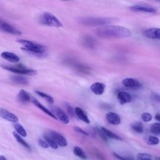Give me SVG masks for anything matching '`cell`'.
I'll return each mask as SVG.
<instances>
[{
	"label": "cell",
	"instance_id": "cell-1",
	"mask_svg": "<svg viewBox=\"0 0 160 160\" xmlns=\"http://www.w3.org/2000/svg\"><path fill=\"white\" fill-rule=\"evenodd\" d=\"M95 33L102 38H124L130 37L132 34L129 29L114 25L101 26L96 30Z\"/></svg>",
	"mask_w": 160,
	"mask_h": 160
},
{
	"label": "cell",
	"instance_id": "cell-4",
	"mask_svg": "<svg viewBox=\"0 0 160 160\" xmlns=\"http://www.w3.org/2000/svg\"><path fill=\"white\" fill-rule=\"evenodd\" d=\"M39 22L41 24L59 28L62 26L60 21L52 13L46 12L41 14L39 18Z\"/></svg>",
	"mask_w": 160,
	"mask_h": 160
},
{
	"label": "cell",
	"instance_id": "cell-30",
	"mask_svg": "<svg viewBox=\"0 0 160 160\" xmlns=\"http://www.w3.org/2000/svg\"><path fill=\"white\" fill-rule=\"evenodd\" d=\"M159 143V139L154 136H149L148 139V144L149 145H156Z\"/></svg>",
	"mask_w": 160,
	"mask_h": 160
},
{
	"label": "cell",
	"instance_id": "cell-18",
	"mask_svg": "<svg viewBox=\"0 0 160 160\" xmlns=\"http://www.w3.org/2000/svg\"><path fill=\"white\" fill-rule=\"evenodd\" d=\"M18 99L22 103H26L31 100L30 94L25 90L21 89L18 92Z\"/></svg>",
	"mask_w": 160,
	"mask_h": 160
},
{
	"label": "cell",
	"instance_id": "cell-25",
	"mask_svg": "<svg viewBox=\"0 0 160 160\" xmlns=\"http://www.w3.org/2000/svg\"><path fill=\"white\" fill-rule=\"evenodd\" d=\"M44 141L48 143L49 146H50L52 149H58V144L52 140V139L48 134H45L44 135Z\"/></svg>",
	"mask_w": 160,
	"mask_h": 160
},
{
	"label": "cell",
	"instance_id": "cell-12",
	"mask_svg": "<svg viewBox=\"0 0 160 160\" xmlns=\"http://www.w3.org/2000/svg\"><path fill=\"white\" fill-rule=\"evenodd\" d=\"M90 89L94 94L96 95H101L104 92L105 84L102 82H96L91 85Z\"/></svg>",
	"mask_w": 160,
	"mask_h": 160
},
{
	"label": "cell",
	"instance_id": "cell-5",
	"mask_svg": "<svg viewBox=\"0 0 160 160\" xmlns=\"http://www.w3.org/2000/svg\"><path fill=\"white\" fill-rule=\"evenodd\" d=\"M1 67L9 71L19 74H28V75H35L36 71L34 69H28L22 64H17L16 66L9 65H1Z\"/></svg>",
	"mask_w": 160,
	"mask_h": 160
},
{
	"label": "cell",
	"instance_id": "cell-17",
	"mask_svg": "<svg viewBox=\"0 0 160 160\" xmlns=\"http://www.w3.org/2000/svg\"><path fill=\"white\" fill-rule=\"evenodd\" d=\"M74 112L76 114V116L79 118V119H81V121H84L87 124L90 123L89 118L81 108H80L79 107H76L74 109Z\"/></svg>",
	"mask_w": 160,
	"mask_h": 160
},
{
	"label": "cell",
	"instance_id": "cell-7",
	"mask_svg": "<svg viewBox=\"0 0 160 160\" xmlns=\"http://www.w3.org/2000/svg\"><path fill=\"white\" fill-rule=\"evenodd\" d=\"M48 134L52 139V140L58 144V146L61 147L67 146V141L62 134L54 131H50Z\"/></svg>",
	"mask_w": 160,
	"mask_h": 160
},
{
	"label": "cell",
	"instance_id": "cell-13",
	"mask_svg": "<svg viewBox=\"0 0 160 160\" xmlns=\"http://www.w3.org/2000/svg\"><path fill=\"white\" fill-rule=\"evenodd\" d=\"M54 111L55 112L54 115L56 116L57 119L58 118L64 124H68L69 122V117L62 109H61L59 108L55 107L54 108Z\"/></svg>",
	"mask_w": 160,
	"mask_h": 160
},
{
	"label": "cell",
	"instance_id": "cell-3",
	"mask_svg": "<svg viewBox=\"0 0 160 160\" xmlns=\"http://www.w3.org/2000/svg\"><path fill=\"white\" fill-rule=\"evenodd\" d=\"M17 41L22 45L23 49L32 54L42 55L44 54L47 50L46 46L34 41L27 39H18Z\"/></svg>",
	"mask_w": 160,
	"mask_h": 160
},
{
	"label": "cell",
	"instance_id": "cell-35",
	"mask_svg": "<svg viewBox=\"0 0 160 160\" xmlns=\"http://www.w3.org/2000/svg\"><path fill=\"white\" fill-rule=\"evenodd\" d=\"M78 71H79L81 72H86V73H88L90 71V69L88 67L85 66H82V65L79 66V68H78Z\"/></svg>",
	"mask_w": 160,
	"mask_h": 160
},
{
	"label": "cell",
	"instance_id": "cell-8",
	"mask_svg": "<svg viewBox=\"0 0 160 160\" xmlns=\"http://www.w3.org/2000/svg\"><path fill=\"white\" fill-rule=\"evenodd\" d=\"M130 9L136 12H142L146 13H156L158 9L154 8V7L147 6V5H134L129 7Z\"/></svg>",
	"mask_w": 160,
	"mask_h": 160
},
{
	"label": "cell",
	"instance_id": "cell-21",
	"mask_svg": "<svg viewBox=\"0 0 160 160\" xmlns=\"http://www.w3.org/2000/svg\"><path fill=\"white\" fill-rule=\"evenodd\" d=\"M101 131L104 134V135L108 138H109L111 139H116V140H122V138L120 136H119L118 135H117L114 132L111 131L110 130H109V129H106L104 127L101 128Z\"/></svg>",
	"mask_w": 160,
	"mask_h": 160
},
{
	"label": "cell",
	"instance_id": "cell-22",
	"mask_svg": "<svg viewBox=\"0 0 160 160\" xmlns=\"http://www.w3.org/2000/svg\"><path fill=\"white\" fill-rule=\"evenodd\" d=\"M12 134H13L14 137L15 138V139H16V141H17L19 144H21L22 146H24L25 148H26V149H29V150H31V147H30V146L29 145V144H28L26 141H25V140H24V139H22V138L21 136H19L18 134H17L15 131L12 132Z\"/></svg>",
	"mask_w": 160,
	"mask_h": 160
},
{
	"label": "cell",
	"instance_id": "cell-14",
	"mask_svg": "<svg viewBox=\"0 0 160 160\" xmlns=\"http://www.w3.org/2000/svg\"><path fill=\"white\" fill-rule=\"evenodd\" d=\"M106 119L108 122L112 125H118L121 122V118L115 112H109L106 114Z\"/></svg>",
	"mask_w": 160,
	"mask_h": 160
},
{
	"label": "cell",
	"instance_id": "cell-28",
	"mask_svg": "<svg viewBox=\"0 0 160 160\" xmlns=\"http://www.w3.org/2000/svg\"><path fill=\"white\" fill-rule=\"evenodd\" d=\"M150 131L154 134L159 135L160 134V123L155 122L151 124L150 127Z\"/></svg>",
	"mask_w": 160,
	"mask_h": 160
},
{
	"label": "cell",
	"instance_id": "cell-38",
	"mask_svg": "<svg viewBox=\"0 0 160 160\" xmlns=\"http://www.w3.org/2000/svg\"><path fill=\"white\" fill-rule=\"evenodd\" d=\"M154 118H155L156 120H157V121H158L159 122H160V113L156 114L155 115V116H154Z\"/></svg>",
	"mask_w": 160,
	"mask_h": 160
},
{
	"label": "cell",
	"instance_id": "cell-10",
	"mask_svg": "<svg viewBox=\"0 0 160 160\" xmlns=\"http://www.w3.org/2000/svg\"><path fill=\"white\" fill-rule=\"evenodd\" d=\"M144 36L148 38L160 39V28H150L145 30Z\"/></svg>",
	"mask_w": 160,
	"mask_h": 160
},
{
	"label": "cell",
	"instance_id": "cell-39",
	"mask_svg": "<svg viewBox=\"0 0 160 160\" xmlns=\"http://www.w3.org/2000/svg\"><path fill=\"white\" fill-rule=\"evenodd\" d=\"M0 160H7V159L5 158V156L1 155L0 156Z\"/></svg>",
	"mask_w": 160,
	"mask_h": 160
},
{
	"label": "cell",
	"instance_id": "cell-24",
	"mask_svg": "<svg viewBox=\"0 0 160 160\" xmlns=\"http://www.w3.org/2000/svg\"><path fill=\"white\" fill-rule=\"evenodd\" d=\"M131 128L134 131H135L138 133H142L144 131L143 125H142V122H139V121L135 122L133 124H132Z\"/></svg>",
	"mask_w": 160,
	"mask_h": 160
},
{
	"label": "cell",
	"instance_id": "cell-37",
	"mask_svg": "<svg viewBox=\"0 0 160 160\" xmlns=\"http://www.w3.org/2000/svg\"><path fill=\"white\" fill-rule=\"evenodd\" d=\"M66 108H67V110H68V113H69L70 115L72 116L73 114H74V112H73V109H72V107H71V106H69V104H67V105H66Z\"/></svg>",
	"mask_w": 160,
	"mask_h": 160
},
{
	"label": "cell",
	"instance_id": "cell-40",
	"mask_svg": "<svg viewBox=\"0 0 160 160\" xmlns=\"http://www.w3.org/2000/svg\"><path fill=\"white\" fill-rule=\"evenodd\" d=\"M155 160H160V157H156Z\"/></svg>",
	"mask_w": 160,
	"mask_h": 160
},
{
	"label": "cell",
	"instance_id": "cell-23",
	"mask_svg": "<svg viewBox=\"0 0 160 160\" xmlns=\"http://www.w3.org/2000/svg\"><path fill=\"white\" fill-rule=\"evenodd\" d=\"M14 129L16 131V132L17 134H18L19 136H21L22 137H26L27 136L26 131L20 124H18V123H16V122L14 123Z\"/></svg>",
	"mask_w": 160,
	"mask_h": 160
},
{
	"label": "cell",
	"instance_id": "cell-36",
	"mask_svg": "<svg viewBox=\"0 0 160 160\" xmlns=\"http://www.w3.org/2000/svg\"><path fill=\"white\" fill-rule=\"evenodd\" d=\"M151 99L157 102H160V95L159 94H152L151 95Z\"/></svg>",
	"mask_w": 160,
	"mask_h": 160
},
{
	"label": "cell",
	"instance_id": "cell-19",
	"mask_svg": "<svg viewBox=\"0 0 160 160\" xmlns=\"http://www.w3.org/2000/svg\"><path fill=\"white\" fill-rule=\"evenodd\" d=\"M32 102L34 103V104L36 106H37L38 108H39L41 110H42L44 112H45L46 114H47L49 115V116L52 117V118H54V119H58L54 113H52L50 110H49V109H47L46 107H44L42 104H41L38 100H36V99H33Z\"/></svg>",
	"mask_w": 160,
	"mask_h": 160
},
{
	"label": "cell",
	"instance_id": "cell-34",
	"mask_svg": "<svg viewBox=\"0 0 160 160\" xmlns=\"http://www.w3.org/2000/svg\"><path fill=\"white\" fill-rule=\"evenodd\" d=\"M114 156L118 159L119 160H134L133 158H129V157H124V156H121L116 153H114Z\"/></svg>",
	"mask_w": 160,
	"mask_h": 160
},
{
	"label": "cell",
	"instance_id": "cell-20",
	"mask_svg": "<svg viewBox=\"0 0 160 160\" xmlns=\"http://www.w3.org/2000/svg\"><path fill=\"white\" fill-rule=\"evenodd\" d=\"M11 79L12 82H14V83L18 84L27 85L29 83L27 79L21 76H18V75L12 76L11 77Z\"/></svg>",
	"mask_w": 160,
	"mask_h": 160
},
{
	"label": "cell",
	"instance_id": "cell-9",
	"mask_svg": "<svg viewBox=\"0 0 160 160\" xmlns=\"http://www.w3.org/2000/svg\"><path fill=\"white\" fill-rule=\"evenodd\" d=\"M0 117L8 121L14 123L18 121V118L14 114L4 108H0Z\"/></svg>",
	"mask_w": 160,
	"mask_h": 160
},
{
	"label": "cell",
	"instance_id": "cell-27",
	"mask_svg": "<svg viewBox=\"0 0 160 160\" xmlns=\"http://www.w3.org/2000/svg\"><path fill=\"white\" fill-rule=\"evenodd\" d=\"M36 93L38 95H39V96L42 97V98L45 99L49 103H50V104H53L54 103V99L50 95H49L46 93H44L43 92H41L40 91H36Z\"/></svg>",
	"mask_w": 160,
	"mask_h": 160
},
{
	"label": "cell",
	"instance_id": "cell-32",
	"mask_svg": "<svg viewBox=\"0 0 160 160\" xmlns=\"http://www.w3.org/2000/svg\"><path fill=\"white\" fill-rule=\"evenodd\" d=\"M38 144L42 148H49V145L48 144V143L43 139H39L38 140Z\"/></svg>",
	"mask_w": 160,
	"mask_h": 160
},
{
	"label": "cell",
	"instance_id": "cell-2",
	"mask_svg": "<svg viewBox=\"0 0 160 160\" xmlns=\"http://www.w3.org/2000/svg\"><path fill=\"white\" fill-rule=\"evenodd\" d=\"M117 19V18H114L106 17H83L81 18L79 21L81 24L86 26H104L116 22Z\"/></svg>",
	"mask_w": 160,
	"mask_h": 160
},
{
	"label": "cell",
	"instance_id": "cell-33",
	"mask_svg": "<svg viewBox=\"0 0 160 160\" xmlns=\"http://www.w3.org/2000/svg\"><path fill=\"white\" fill-rule=\"evenodd\" d=\"M74 130L77 132H79L80 134H82L83 135H85V136H88V133L87 132H86L85 131H84L83 129H82L81 128L79 127H78V126H74Z\"/></svg>",
	"mask_w": 160,
	"mask_h": 160
},
{
	"label": "cell",
	"instance_id": "cell-11",
	"mask_svg": "<svg viewBox=\"0 0 160 160\" xmlns=\"http://www.w3.org/2000/svg\"><path fill=\"white\" fill-rule=\"evenodd\" d=\"M122 83L124 86L129 88H139L141 87V84L138 80L131 78L124 79L122 81Z\"/></svg>",
	"mask_w": 160,
	"mask_h": 160
},
{
	"label": "cell",
	"instance_id": "cell-31",
	"mask_svg": "<svg viewBox=\"0 0 160 160\" xmlns=\"http://www.w3.org/2000/svg\"><path fill=\"white\" fill-rule=\"evenodd\" d=\"M152 115L149 112H143L141 114V119L144 122H149L151 121L152 119Z\"/></svg>",
	"mask_w": 160,
	"mask_h": 160
},
{
	"label": "cell",
	"instance_id": "cell-6",
	"mask_svg": "<svg viewBox=\"0 0 160 160\" xmlns=\"http://www.w3.org/2000/svg\"><path fill=\"white\" fill-rule=\"evenodd\" d=\"M0 30L4 32L11 34L18 35L21 34V31H19L18 29H16L15 27L10 24L7 21L1 18H0Z\"/></svg>",
	"mask_w": 160,
	"mask_h": 160
},
{
	"label": "cell",
	"instance_id": "cell-29",
	"mask_svg": "<svg viewBox=\"0 0 160 160\" xmlns=\"http://www.w3.org/2000/svg\"><path fill=\"white\" fill-rule=\"evenodd\" d=\"M137 160H152V158L148 153H139L137 155Z\"/></svg>",
	"mask_w": 160,
	"mask_h": 160
},
{
	"label": "cell",
	"instance_id": "cell-16",
	"mask_svg": "<svg viewBox=\"0 0 160 160\" xmlns=\"http://www.w3.org/2000/svg\"><path fill=\"white\" fill-rule=\"evenodd\" d=\"M118 99L121 104L130 102L132 101V97L130 94L125 91H120L118 94Z\"/></svg>",
	"mask_w": 160,
	"mask_h": 160
},
{
	"label": "cell",
	"instance_id": "cell-26",
	"mask_svg": "<svg viewBox=\"0 0 160 160\" xmlns=\"http://www.w3.org/2000/svg\"><path fill=\"white\" fill-rule=\"evenodd\" d=\"M73 152L76 156H78L81 159H86L87 158V156H86V154L84 153V152L82 150V149L81 148H79L78 146H76L74 148Z\"/></svg>",
	"mask_w": 160,
	"mask_h": 160
},
{
	"label": "cell",
	"instance_id": "cell-15",
	"mask_svg": "<svg viewBox=\"0 0 160 160\" xmlns=\"http://www.w3.org/2000/svg\"><path fill=\"white\" fill-rule=\"evenodd\" d=\"M1 56L2 58L11 62H19L20 60L18 55H16L13 52H8V51L2 52L1 54Z\"/></svg>",
	"mask_w": 160,
	"mask_h": 160
}]
</instances>
